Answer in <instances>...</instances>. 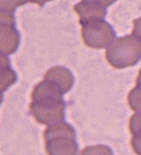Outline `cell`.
Returning a JSON list of instances; mask_svg holds the SVG:
<instances>
[{"label": "cell", "instance_id": "1", "mask_svg": "<svg viewBox=\"0 0 141 155\" xmlns=\"http://www.w3.org/2000/svg\"><path fill=\"white\" fill-rule=\"evenodd\" d=\"M141 56L140 35L131 34L114 39L107 46L106 57L115 68H125L136 65Z\"/></svg>", "mask_w": 141, "mask_h": 155}, {"label": "cell", "instance_id": "2", "mask_svg": "<svg viewBox=\"0 0 141 155\" xmlns=\"http://www.w3.org/2000/svg\"><path fill=\"white\" fill-rule=\"evenodd\" d=\"M66 104L63 98H42L34 100L30 104V111L34 117L41 124H52L65 120Z\"/></svg>", "mask_w": 141, "mask_h": 155}, {"label": "cell", "instance_id": "3", "mask_svg": "<svg viewBox=\"0 0 141 155\" xmlns=\"http://www.w3.org/2000/svg\"><path fill=\"white\" fill-rule=\"evenodd\" d=\"M82 37L86 45L95 48H107L115 39V31L108 22L101 19L84 24Z\"/></svg>", "mask_w": 141, "mask_h": 155}, {"label": "cell", "instance_id": "4", "mask_svg": "<svg viewBox=\"0 0 141 155\" xmlns=\"http://www.w3.org/2000/svg\"><path fill=\"white\" fill-rule=\"evenodd\" d=\"M20 44V32L15 27L12 12L0 10V53L12 54Z\"/></svg>", "mask_w": 141, "mask_h": 155}, {"label": "cell", "instance_id": "5", "mask_svg": "<svg viewBox=\"0 0 141 155\" xmlns=\"http://www.w3.org/2000/svg\"><path fill=\"white\" fill-rule=\"evenodd\" d=\"M44 80L49 81L54 86L57 87L61 94H65L72 87L74 78L72 72L66 67L54 66L46 71L44 74Z\"/></svg>", "mask_w": 141, "mask_h": 155}, {"label": "cell", "instance_id": "6", "mask_svg": "<svg viewBox=\"0 0 141 155\" xmlns=\"http://www.w3.org/2000/svg\"><path fill=\"white\" fill-rule=\"evenodd\" d=\"M45 148L49 155H77L78 143L76 138L61 136L46 139Z\"/></svg>", "mask_w": 141, "mask_h": 155}, {"label": "cell", "instance_id": "7", "mask_svg": "<svg viewBox=\"0 0 141 155\" xmlns=\"http://www.w3.org/2000/svg\"><path fill=\"white\" fill-rule=\"evenodd\" d=\"M76 12L80 16V23L82 25L87 23L101 21L107 15V9L100 5L99 3L82 0L81 2L74 5Z\"/></svg>", "mask_w": 141, "mask_h": 155}, {"label": "cell", "instance_id": "8", "mask_svg": "<svg viewBox=\"0 0 141 155\" xmlns=\"http://www.w3.org/2000/svg\"><path fill=\"white\" fill-rule=\"evenodd\" d=\"M31 98L32 101L42 99V98H63V94L52 83L43 80L42 82L38 83L36 85V87L34 88V92H32Z\"/></svg>", "mask_w": 141, "mask_h": 155}, {"label": "cell", "instance_id": "9", "mask_svg": "<svg viewBox=\"0 0 141 155\" xmlns=\"http://www.w3.org/2000/svg\"><path fill=\"white\" fill-rule=\"evenodd\" d=\"M61 136H67L76 138V131L69 124L66 122H58V123L49 125V127L44 131V139H50L53 137H61Z\"/></svg>", "mask_w": 141, "mask_h": 155}, {"label": "cell", "instance_id": "10", "mask_svg": "<svg viewBox=\"0 0 141 155\" xmlns=\"http://www.w3.org/2000/svg\"><path fill=\"white\" fill-rule=\"evenodd\" d=\"M16 81V73L11 66H0V93L7 91Z\"/></svg>", "mask_w": 141, "mask_h": 155}, {"label": "cell", "instance_id": "11", "mask_svg": "<svg viewBox=\"0 0 141 155\" xmlns=\"http://www.w3.org/2000/svg\"><path fill=\"white\" fill-rule=\"evenodd\" d=\"M80 155H113V152L107 145H93L84 149Z\"/></svg>", "mask_w": 141, "mask_h": 155}, {"label": "cell", "instance_id": "12", "mask_svg": "<svg viewBox=\"0 0 141 155\" xmlns=\"http://www.w3.org/2000/svg\"><path fill=\"white\" fill-rule=\"evenodd\" d=\"M128 102L130 107L137 113H140V86H137L136 88L131 91L128 96Z\"/></svg>", "mask_w": 141, "mask_h": 155}, {"label": "cell", "instance_id": "13", "mask_svg": "<svg viewBox=\"0 0 141 155\" xmlns=\"http://www.w3.org/2000/svg\"><path fill=\"white\" fill-rule=\"evenodd\" d=\"M26 1L27 0H0V10L13 13L17 7L24 5Z\"/></svg>", "mask_w": 141, "mask_h": 155}, {"label": "cell", "instance_id": "14", "mask_svg": "<svg viewBox=\"0 0 141 155\" xmlns=\"http://www.w3.org/2000/svg\"><path fill=\"white\" fill-rule=\"evenodd\" d=\"M140 113L135 114L130 121V131L134 135V138H140Z\"/></svg>", "mask_w": 141, "mask_h": 155}, {"label": "cell", "instance_id": "15", "mask_svg": "<svg viewBox=\"0 0 141 155\" xmlns=\"http://www.w3.org/2000/svg\"><path fill=\"white\" fill-rule=\"evenodd\" d=\"M86 1H93V2H96V3H99L100 5L102 7H108L110 5L111 3H113L115 0H86Z\"/></svg>", "mask_w": 141, "mask_h": 155}, {"label": "cell", "instance_id": "16", "mask_svg": "<svg viewBox=\"0 0 141 155\" xmlns=\"http://www.w3.org/2000/svg\"><path fill=\"white\" fill-rule=\"evenodd\" d=\"M0 66H10V59L5 54L0 53Z\"/></svg>", "mask_w": 141, "mask_h": 155}, {"label": "cell", "instance_id": "17", "mask_svg": "<svg viewBox=\"0 0 141 155\" xmlns=\"http://www.w3.org/2000/svg\"><path fill=\"white\" fill-rule=\"evenodd\" d=\"M27 1H31V2H36V3H38V5H43L45 2H48V1H51V0H27Z\"/></svg>", "mask_w": 141, "mask_h": 155}, {"label": "cell", "instance_id": "18", "mask_svg": "<svg viewBox=\"0 0 141 155\" xmlns=\"http://www.w3.org/2000/svg\"><path fill=\"white\" fill-rule=\"evenodd\" d=\"M1 101H2V95H1V93H0V104H1Z\"/></svg>", "mask_w": 141, "mask_h": 155}]
</instances>
